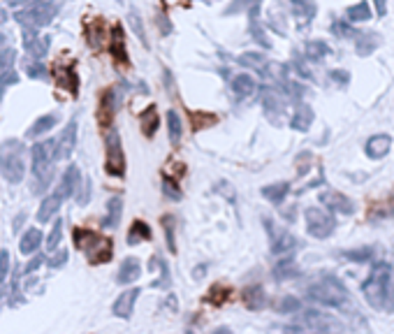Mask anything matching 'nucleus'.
I'll use <instances>...</instances> for the list:
<instances>
[{"label": "nucleus", "mask_w": 394, "mask_h": 334, "mask_svg": "<svg viewBox=\"0 0 394 334\" xmlns=\"http://www.w3.org/2000/svg\"><path fill=\"white\" fill-rule=\"evenodd\" d=\"M30 156H33V190L35 193H44V190L51 186L53 165L58 161L56 142L53 140L37 142V144L30 149Z\"/></svg>", "instance_id": "f03ea898"}, {"label": "nucleus", "mask_w": 394, "mask_h": 334, "mask_svg": "<svg viewBox=\"0 0 394 334\" xmlns=\"http://www.w3.org/2000/svg\"><path fill=\"white\" fill-rule=\"evenodd\" d=\"M193 118V130H202V128H207V125H214L218 118L216 116H207V114H202V111H193L191 114Z\"/></svg>", "instance_id": "58836bf2"}, {"label": "nucleus", "mask_w": 394, "mask_h": 334, "mask_svg": "<svg viewBox=\"0 0 394 334\" xmlns=\"http://www.w3.org/2000/svg\"><path fill=\"white\" fill-rule=\"evenodd\" d=\"M5 44V35L3 33H0V47H3Z\"/></svg>", "instance_id": "052dcab7"}, {"label": "nucleus", "mask_w": 394, "mask_h": 334, "mask_svg": "<svg viewBox=\"0 0 394 334\" xmlns=\"http://www.w3.org/2000/svg\"><path fill=\"white\" fill-rule=\"evenodd\" d=\"M260 0H232V5L227 7V14H236L243 10H250V7H258Z\"/></svg>", "instance_id": "a19ab883"}, {"label": "nucleus", "mask_w": 394, "mask_h": 334, "mask_svg": "<svg viewBox=\"0 0 394 334\" xmlns=\"http://www.w3.org/2000/svg\"><path fill=\"white\" fill-rule=\"evenodd\" d=\"M151 240V228L146 225L144 221H135L128 233V244H141Z\"/></svg>", "instance_id": "c756f323"}, {"label": "nucleus", "mask_w": 394, "mask_h": 334, "mask_svg": "<svg viewBox=\"0 0 394 334\" xmlns=\"http://www.w3.org/2000/svg\"><path fill=\"white\" fill-rule=\"evenodd\" d=\"M39 242H42V233H39L37 228H30L28 233L21 237L19 251L23 253V256H30V253H35L39 249Z\"/></svg>", "instance_id": "393cba45"}, {"label": "nucleus", "mask_w": 394, "mask_h": 334, "mask_svg": "<svg viewBox=\"0 0 394 334\" xmlns=\"http://www.w3.org/2000/svg\"><path fill=\"white\" fill-rule=\"evenodd\" d=\"M186 334H195V332H186Z\"/></svg>", "instance_id": "e2e57ef3"}, {"label": "nucleus", "mask_w": 394, "mask_h": 334, "mask_svg": "<svg viewBox=\"0 0 394 334\" xmlns=\"http://www.w3.org/2000/svg\"><path fill=\"white\" fill-rule=\"evenodd\" d=\"M345 258L348 260H355V262H364L371 258V249H357V251H348V253H343Z\"/></svg>", "instance_id": "49530a36"}, {"label": "nucleus", "mask_w": 394, "mask_h": 334, "mask_svg": "<svg viewBox=\"0 0 394 334\" xmlns=\"http://www.w3.org/2000/svg\"><path fill=\"white\" fill-rule=\"evenodd\" d=\"M378 44H381V37H378L376 33L357 35V54H360V56H369L371 51H376Z\"/></svg>", "instance_id": "f704fd0d"}, {"label": "nucleus", "mask_w": 394, "mask_h": 334, "mask_svg": "<svg viewBox=\"0 0 394 334\" xmlns=\"http://www.w3.org/2000/svg\"><path fill=\"white\" fill-rule=\"evenodd\" d=\"M56 142V158L61 161H65V158L72 156V151L77 147V118H72L65 128H63V132L58 135V140H53Z\"/></svg>", "instance_id": "9b49d317"}, {"label": "nucleus", "mask_w": 394, "mask_h": 334, "mask_svg": "<svg viewBox=\"0 0 394 334\" xmlns=\"http://www.w3.org/2000/svg\"><path fill=\"white\" fill-rule=\"evenodd\" d=\"M61 12V0H39V3L28 5L26 10H19L14 19L19 21L23 30H39L49 26L53 17Z\"/></svg>", "instance_id": "39448f33"}, {"label": "nucleus", "mask_w": 394, "mask_h": 334, "mask_svg": "<svg viewBox=\"0 0 394 334\" xmlns=\"http://www.w3.org/2000/svg\"><path fill=\"white\" fill-rule=\"evenodd\" d=\"M362 295L378 311L394 309V274L388 262H376L371 274L362 283Z\"/></svg>", "instance_id": "f257e3e1"}, {"label": "nucleus", "mask_w": 394, "mask_h": 334, "mask_svg": "<svg viewBox=\"0 0 394 334\" xmlns=\"http://www.w3.org/2000/svg\"><path fill=\"white\" fill-rule=\"evenodd\" d=\"M290 3H293L299 19H304V21H311L313 19V14H315L313 0H290Z\"/></svg>", "instance_id": "c9c22d12"}, {"label": "nucleus", "mask_w": 394, "mask_h": 334, "mask_svg": "<svg viewBox=\"0 0 394 334\" xmlns=\"http://www.w3.org/2000/svg\"><path fill=\"white\" fill-rule=\"evenodd\" d=\"M114 116H116V91L109 89L102 93L100 98V105H98V123L102 128H109V125L114 123Z\"/></svg>", "instance_id": "ddd939ff"}, {"label": "nucleus", "mask_w": 394, "mask_h": 334, "mask_svg": "<svg viewBox=\"0 0 394 334\" xmlns=\"http://www.w3.org/2000/svg\"><path fill=\"white\" fill-rule=\"evenodd\" d=\"M290 193V184H286V181H281V184H272V186H265L262 188V195L267 197L269 202L274 204H281L283 200H286V195Z\"/></svg>", "instance_id": "cd10ccee"}, {"label": "nucleus", "mask_w": 394, "mask_h": 334, "mask_svg": "<svg viewBox=\"0 0 394 334\" xmlns=\"http://www.w3.org/2000/svg\"><path fill=\"white\" fill-rule=\"evenodd\" d=\"M61 237H63V221L58 218L56 223H53L49 237H46V249H49V251H56L58 244H61Z\"/></svg>", "instance_id": "e433bc0d"}, {"label": "nucleus", "mask_w": 394, "mask_h": 334, "mask_svg": "<svg viewBox=\"0 0 394 334\" xmlns=\"http://www.w3.org/2000/svg\"><path fill=\"white\" fill-rule=\"evenodd\" d=\"M44 260H46L44 256H35L33 260L28 262L26 267H23V274H30V272H35L37 267H42V265H44Z\"/></svg>", "instance_id": "3c124183"}, {"label": "nucleus", "mask_w": 394, "mask_h": 334, "mask_svg": "<svg viewBox=\"0 0 394 334\" xmlns=\"http://www.w3.org/2000/svg\"><path fill=\"white\" fill-rule=\"evenodd\" d=\"M58 123V114H44V116H39L37 121L30 125V130L26 132L28 137H39V135H44V132H49L53 125Z\"/></svg>", "instance_id": "b1692460"}, {"label": "nucleus", "mask_w": 394, "mask_h": 334, "mask_svg": "<svg viewBox=\"0 0 394 334\" xmlns=\"http://www.w3.org/2000/svg\"><path fill=\"white\" fill-rule=\"evenodd\" d=\"M167 135H170V142L174 147L181 142V137H184V123H181V116L174 109L167 111Z\"/></svg>", "instance_id": "bb28decb"}, {"label": "nucleus", "mask_w": 394, "mask_h": 334, "mask_svg": "<svg viewBox=\"0 0 394 334\" xmlns=\"http://www.w3.org/2000/svg\"><path fill=\"white\" fill-rule=\"evenodd\" d=\"M274 276L279 278V281H286V278H295L299 276V267L295 265V260H281L279 265L274 267Z\"/></svg>", "instance_id": "2f4dec72"}, {"label": "nucleus", "mask_w": 394, "mask_h": 334, "mask_svg": "<svg viewBox=\"0 0 394 334\" xmlns=\"http://www.w3.org/2000/svg\"><path fill=\"white\" fill-rule=\"evenodd\" d=\"M61 204H63V200L56 193L49 195V197H44L42 204H39V209H37V223H49L58 214Z\"/></svg>", "instance_id": "4be33fe9"}, {"label": "nucleus", "mask_w": 394, "mask_h": 334, "mask_svg": "<svg viewBox=\"0 0 394 334\" xmlns=\"http://www.w3.org/2000/svg\"><path fill=\"white\" fill-rule=\"evenodd\" d=\"M89 193H91V181L84 179V184H82V195L77 197V202H79V204H89Z\"/></svg>", "instance_id": "603ef678"}, {"label": "nucleus", "mask_w": 394, "mask_h": 334, "mask_svg": "<svg viewBox=\"0 0 394 334\" xmlns=\"http://www.w3.org/2000/svg\"><path fill=\"white\" fill-rule=\"evenodd\" d=\"M332 79L338 84H348V73H341V70H336V73H332Z\"/></svg>", "instance_id": "6e6d98bb"}, {"label": "nucleus", "mask_w": 394, "mask_h": 334, "mask_svg": "<svg viewBox=\"0 0 394 334\" xmlns=\"http://www.w3.org/2000/svg\"><path fill=\"white\" fill-rule=\"evenodd\" d=\"M7 272H10V251H0V283L7 278Z\"/></svg>", "instance_id": "de8ad7c7"}, {"label": "nucleus", "mask_w": 394, "mask_h": 334, "mask_svg": "<svg viewBox=\"0 0 394 334\" xmlns=\"http://www.w3.org/2000/svg\"><path fill=\"white\" fill-rule=\"evenodd\" d=\"M334 33L341 35V37H345V35H348V37H357V35H360L357 30L350 28L348 23H343V21H336V23H334Z\"/></svg>", "instance_id": "09e8293b"}, {"label": "nucleus", "mask_w": 394, "mask_h": 334, "mask_svg": "<svg viewBox=\"0 0 394 334\" xmlns=\"http://www.w3.org/2000/svg\"><path fill=\"white\" fill-rule=\"evenodd\" d=\"M304 54L309 61H322L329 54V47L325 42H320V39H311V42H306Z\"/></svg>", "instance_id": "473e14b6"}, {"label": "nucleus", "mask_w": 394, "mask_h": 334, "mask_svg": "<svg viewBox=\"0 0 394 334\" xmlns=\"http://www.w3.org/2000/svg\"><path fill=\"white\" fill-rule=\"evenodd\" d=\"M246 304L250 307V309H260V307H265V292H262V288H248L246 290Z\"/></svg>", "instance_id": "4c0bfd02"}, {"label": "nucleus", "mask_w": 394, "mask_h": 334, "mask_svg": "<svg viewBox=\"0 0 394 334\" xmlns=\"http://www.w3.org/2000/svg\"><path fill=\"white\" fill-rule=\"evenodd\" d=\"M56 82L63 86V89H68L72 95H77V91H79V77H77V73H75L72 66H68V68H56Z\"/></svg>", "instance_id": "5701e85b"}, {"label": "nucleus", "mask_w": 394, "mask_h": 334, "mask_svg": "<svg viewBox=\"0 0 394 334\" xmlns=\"http://www.w3.org/2000/svg\"><path fill=\"white\" fill-rule=\"evenodd\" d=\"M299 307H302V304H299V299L286 297V299H283L281 304H279V311H281V314H295V311H299Z\"/></svg>", "instance_id": "c03bdc74"}, {"label": "nucleus", "mask_w": 394, "mask_h": 334, "mask_svg": "<svg viewBox=\"0 0 394 334\" xmlns=\"http://www.w3.org/2000/svg\"><path fill=\"white\" fill-rule=\"evenodd\" d=\"M239 63L241 66H246V68H253L258 70V73H267V68H269V63H267V58L262 54H241L239 56Z\"/></svg>", "instance_id": "7c9ffc66"}, {"label": "nucleus", "mask_w": 394, "mask_h": 334, "mask_svg": "<svg viewBox=\"0 0 394 334\" xmlns=\"http://www.w3.org/2000/svg\"><path fill=\"white\" fill-rule=\"evenodd\" d=\"M345 17H348L350 23H360V21H369L371 19V7L367 3H357L348 7V12H345Z\"/></svg>", "instance_id": "72a5a7b5"}, {"label": "nucleus", "mask_w": 394, "mask_h": 334, "mask_svg": "<svg viewBox=\"0 0 394 334\" xmlns=\"http://www.w3.org/2000/svg\"><path fill=\"white\" fill-rule=\"evenodd\" d=\"M214 334H232L230 330H227V328H220V330H216Z\"/></svg>", "instance_id": "bf43d9fd"}, {"label": "nucleus", "mask_w": 394, "mask_h": 334, "mask_svg": "<svg viewBox=\"0 0 394 334\" xmlns=\"http://www.w3.org/2000/svg\"><path fill=\"white\" fill-rule=\"evenodd\" d=\"M139 276H141L139 260H137V258H128V260H123L121 269H118L116 281L121 283V285H130V283H135Z\"/></svg>", "instance_id": "f3484780"}, {"label": "nucleus", "mask_w": 394, "mask_h": 334, "mask_svg": "<svg viewBox=\"0 0 394 334\" xmlns=\"http://www.w3.org/2000/svg\"><path fill=\"white\" fill-rule=\"evenodd\" d=\"M121 216H123V200L121 197H112V200L107 202V214L102 216V228L105 230H112V228H118V223H121Z\"/></svg>", "instance_id": "a211bd4d"}, {"label": "nucleus", "mask_w": 394, "mask_h": 334, "mask_svg": "<svg viewBox=\"0 0 394 334\" xmlns=\"http://www.w3.org/2000/svg\"><path fill=\"white\" fill-rule=\"evenodd\" d=\"M390 147H392L390 135H374V137L367 142L364 151H367L369 158H374V161H378V158H385V156H388Z\"/></svg>", "instance_id": "dca6fc26"}, {"label": "nucleus", "mask_w": 394, "mask_h": 334, "mask_svg": "<svg viewBox=\"0 0 394 334\" xmlns=\"http://www.w3.org/2000/svg\"><path fill=\"white\" fill-rule=\"evenodd\" d=\"M14 61H17V51H14V49L0 51V70H12Z\"/></svg>", "instance_id": "37998d69"}, {"label": "nucleus", "mask_w": 394, "mask_h": 334, "mask_svg": "<svg viewBox=\"0 0 394 334\" xmlns=\"http://www.w3.org/2000/svg\"><path fill=\"white\" fill-rule=\"evenodd\" d=\"M163 223H165V235H167V246H170V251L174 253L177 251V246H174V218L165 216Z\"/></svg>", "instance_id": "79ce46f5"}, {"label": "nucleus", "mask_w": 394, "mask_h": 334, "mask_svg": "<svg viewBox=\"0 0 394 334\" xmlns=\"http://www.w3.org/2000/svg\"><path fill=\"white\" fill-rule=\"evenodd\" d=\"M65 260H68V253H65V251H61L56 258H51V260H49V267H51V269H58V267L65 265Z\"/></svg>", "instance_id": "864d4df0"}, {"label": "nucleus", "mask_w": 394, "mask_h": 334, "mask_svg": "<svg viewBox=\"0 0 394 334\" xmlns=\"http://www.w3.org/2000/svg\"><path fill=\"white\" fill-rule=\"evenodd\" d=\"M265 228H267V235H269V242H272V253L274 256H286V253L295 251L297 249V237L290 235L288 230H283L279 225H274L269 218H265Z\"/></svg>", "instance_id": "1a4fd4ad"}, {"label": "nucleus", "mask_w": 394, "mask_h": 334, "mask_svg": "<svg viewBox=\"0 0 394 334\" xmlns=\"http://www.w3.org/2000/svg\"><path fill=\"white\" fill-rule=\"evenodd\" d=\"M17 82H19V75L14 73V70H3V73H0V95H3L10 86H14Z\"/></svg>", "instance_id": "ea45409f"}, {"label": "nucleus", "mask_w": 394, "mask_h": 334, "mask_svg": "<svg viewBox=\"0 0 394 334\" xmlns=\"http://www.w3.org/2000/svg\"><path fill=\"white\" fill-rule=\"evenodd\" d=\"M5 21H7V10L5 7H0V26H3Z\"/></svg>", "instance_id": "13d9d810"}, {"label": "nucleus", "mask_w": 394, "mask_h": 334, "mask_svg": "<svg viewBox=\"0 0 394 334\" xmlns=\"http://www.w3.org/2000/svg\"><path fill=\"white\" fill-rule=\"evenodd\" d=\"M258 91V84H255V79L250 77V75H239V77H234V82H232V93L236 95V100H243V98H250Z\"/></svg>", "instance_id": "aec40b11"}, {"label": "nucleus", "mask_w": 394, "mask_h": 334, "mask_svg": "<svg viewBox=\"0 0 394 334\" xmlns=\"http://www.w3.org/2000/svg\"><path fill=\"white\" fill-rule=\"evenodd\" d=\"M320 202L327 206V209L338 211V214H352L355 211V204L352 200H348L345 195L336 193V190H325V193H320Z\"/></svg>", "instance_id": "2eb2a0df"}, {"label": "nucleus", "mask_w": 394, "mask_h": 334, "mask_svg": "<svg viewBox=\"0 0 394 334\" xmlns=\"http://www.w3.org/2000/svg\"><path fill=\"white\" fill-rule=\"evenodd\" d=\"M79 184H82V172H79L77 165H70L68 170L63 172L61 184H58V188H56V195L61 197V200H68V197L77 195Z\"/></svg>", "instance_id": "f8f14e48"}, {"label": "nucleus", "mask_w": 394, "mask_h": 334, "mask_svg": "<svg viewBox=\"0 0 394 334\" xmlns=\"http://www.w3.org/2000/svg\"><path fill=\"white\" fill-rule=\"evenodd\" d=\"M311 123H313V109L309 105H297L293 118H290V128L304 132L311 128Z\"/></svg>", "instance_id": "412c9836"}, {"label": "nucleus", "mask_w": 394, "mask_h": 334, "mask_svg": "<svg viewBox=\"0 0 394 334\" xmlns=\"http://www.w3.org/2000/svg\"><path fill=\"white\" fill-rule=\"evenodd\" d=\"M107 174H112V177H125V154H123V147H121V135L118 130H109L107 132Z\"/></svg>", "instance_id": "0eeeda50"}, {"label": "nucleus", "mask_w": 394, "mask_h": 334, "mask_svg": "<svg viewBox=\"0 0 394 334\" xmlns=\"http://www.w3.org/2000/svg\"><path fill=\"white\" fill-rule=\"evenodd\" d=\"M304 218H306V230H309V235L315 237V240H327L336 228V221L327 211L318 209V206L306 209Z\"/></svg>", "instance_id": "6e6552de"}, {"label": "nucleus", "mask_w": 394, "mask_h": 334, "mask_svg": "<svg viewBox=\"0 0 394 334\" xmlns=\"http://www.w3.org/2000/svg\"><path fill=\"white\" fill-rule=\"evenodd\" d=\"M137 297H139V288H128V290H123L121 295L116 297L114 302V307H112V311L116 318H130L132 311H135V304H137Z\"/></svg>", "instance_id": "4468645a"}, {"label": "nucleus", "mask_w": 394, "mask_h": 334, "mask_svg": "<svg viewBox=\"0 0 394 334\" xmlns=\"http://www.w3.org/2000/svg\"><path fill=\"white\" fill-rule=\"evenodd\" d=\"M165 193L172 195V197H174V200H179V197H181V193L174 188V184H170V181H165Z\"/></svg>", "instance_id": "5fc2aeb1"}, {"label": "nucleus", "mask_w": 394, "mask_h": 334, "mask_svg": "<svg viewBox=\"0 0 394 334\" xmlns=\"http://www.w3.org/2000/svg\"><path fill=\"white\" fill-rule=\"evenodd\" d=\"M376 10H378V14H385V0H376Z\"/></svg>", "instance_id": "4d7b16f0"}, {"label": "nucleus", "mask_w": 394, "mask_h": 334, "mask_svg": "<svg viewBox=\"0 0 394 334\" xmlns=\"http://www.w3.org/2000/svg\"><path fill=\"white\" fill-rule=\"evenodd\" d=\"M130 21H132V26H135L137 37L141 39V42H146V35H144V28H141V19H139V14H137V12H130Z\"/></svg>", "instance_id": "8fccbe9b"}, {"label": "nucleus", "mask_w": 394, "mask_h": 334, "mask_svg": "<svg viewBox=\"0 0 394 334\" xmlns=\"http://www.w3.org/2000/svg\"><path fill=\"white\" fill-rule=\"evenodd\" d=\"M112 56L116 58V63L121 66H128V51H125V33L121 26H114L112 30Z\"/></svg>", "instance_id": "6ab92c4d"}, {"label": "nucleus", "mask_w": 394, "mask_h": 334, "mask_svg": "<svg viewBox=\"0 0 394 334\" xmlns=\"http://www.w3.org/2000/svg\"><path fill=\"white\" fill-rule=\"evenodd\" d=\"M262 105H265V109H267V116L274 118V123H279V121H276V114H281V111H283V100H281V95L276 93V91H272V89H267L265 95H262Z\"/></svg>", "instance_id": "a878e982"}, {"label": "nucleus", "mask_w": 394, "mask_h": 334, "mask_svg": "<svg viewBox=\"0 0 394 334\" xmlns=\"http://www.w3.org/2000/svg\"><path fill=\"white\" fill-rule=\"evenodd\" d=\"M51 37L49 35H39L37 30H23V49L28 56H33L35 61H42L46 54H49Z\"/></svg>", "instance_id": "9d476101"}, {"label": "nucleus", "mask_w": 394, "mask_h": 334, "mask_svg": "<svg viewBox=\"0 0 394 334\" xmlns=\"http://www.w3.org/2000/svg\"><path fill=\"white\" fill-rule=\"evenodd\" d=\"M306 297L322 307H341L348 302V290L336 276H322L320 281L306 288Z\"/></svg>", "instance_id": "423d86ee"}, {"label": "nucleus", "mask_w": 394, "mask_h": 334, "mask_svg": "<svg viewBox=\"0 0 394 334\" xmlns=\"http://www.w3.org/2000/svg\"><path fill=\"white\" fill-rule=\"evenodd\" d=\"M139 125H141V132H144L146 137H153L155 130H158V114H155V107H148V109L141 111Z\"/></svg>", "instance_id": "c85d7f7f"}, {"label": "nucleus", "mask_w": 394, "mask_h": 334, "mask_svg": "<svg viewBox=\"0 0 394 334\" xmlns=\"http://www.w3.org/2000/svg\"><path fill=\"white\" fill-rule=\"evenodd\" d=\"M0 172L10 184H21L26 174V147L21 140H5L0 144Z\"/></svg>", "instance_id": "7ed1b4c3"}, {"label": "nucleus", "mask_w": 394, "mask_h": 334, "mask_svg": "<svg viewBox=\"0 0 394 334\" xmlns=\"http://www.w3.org/2000/svg\"><path fill=\"white\" fill-rule=\"evenodd\" d=\"M116 3H123V0H116Z\"/></svg>", "instance_id": "680f3d73"}, {"label": "nucleus", "mask_w": 394, "mask_h": 334, "mask_svg": "<svg viewBox=\"0 0 394 334\" xmlns=\"http://www.w3.org/2000/svg\"><path fill=\"white\" fill-rule=\"evenodd\" d=\"M75 246L82 249L89 258L91 265H102V262H109L114 256V244L107 237H100L93 230L77 228L75 230Z\"/></svg>", "instance_id": "20e7f679"}, {"label": "nucleus", "mask_w": 394, "mask_h": 334, "mask_svg": "<svg viewBox=\"0 0 394 334\" xmlns=\"http://www.w3.org/2000/svg\"><path fill=\"white\" fill-rule=\"evenodd\" d=\"M26 75L30 79H46V68L39 63H30V66H26Z\"/></svg>", "instance_id": "a18cd8bd"}]
</instances>
